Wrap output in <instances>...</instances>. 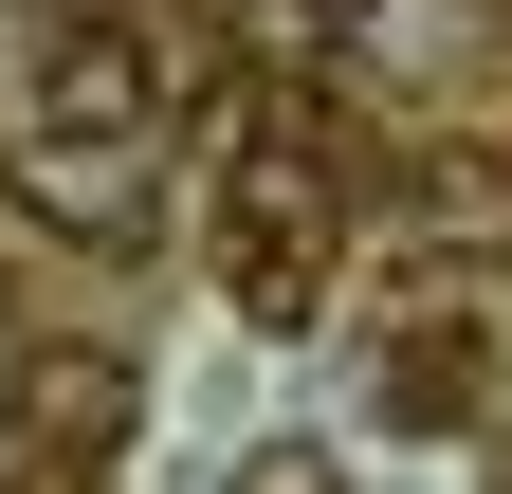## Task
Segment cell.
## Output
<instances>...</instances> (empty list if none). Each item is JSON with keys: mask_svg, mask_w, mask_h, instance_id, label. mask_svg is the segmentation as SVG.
Masks as SVG:
<instances>
[{"mask_svg": "<svg viewBox=\"0 0 512 494\" xmlns=\"http://www.w3.org/2000/svg\"><path fill=\"white\" fill-rule=\"evenodd\" d=\"M0 202H19L37 238H74V257H147V220H165V165H147V129L37 110V129L0 147Z\"/></svg>", "mask_w": 512, "mask_h": 494, "instance_id": "obj_1", "label": "cell"}, {"mask_svg": "<svg viewBox=\"0 0 512 494\" xmlns=\"http://www.w3.org/2000/svg\"><path fill=\"white\" fill-rule=\"evenodd\" d=\"M0 421H19V440H55V458H128L147 366H128V348H19V366H0Z\"/></svg>", "mask_w": 512, "mask_h": 494, "instance_id": "obj_2", "label": "cell"}, {"mask_svg": "<svg viewBox=\"0 0 512 494\" xmlns=\"http://www.w3.org/2000/svg\"><path fill=\"white\" fill-rule=\"evenodd\" d=\"M147 92H165V55L110 37V19H74V37L37 55V110H92V129H147Z\"/></svg>", "mask_w": 512, "mask_h": 494, "instance_id": "obj_3", "label": "cell"}, {"mask_svg": "<svg viewBox=\"0 0 512 494\" xmlns=\"http://www.w3.org/2000/svg\"><path fill=\"white\" fill-rule=\"evenodd\" d=\"M238 494H348V458H330V440H256Z\"/></svg>", "mask_w": 512, "mask_h": 494, "instance_id": "obj_4", "label": "cell"}]
</instances>
